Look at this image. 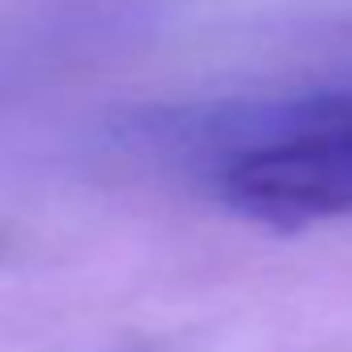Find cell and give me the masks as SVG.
I'll return each mask as SVG.
<instances>
[{"mask_svg": "<svg viewBox=\"0 0 352 352\" xmlns=\"http://www.w3.org/2000/svg\"><path fill=\"white\" fill-rule=\"evenodd\" d=\"M216 133L212 187L236 216L270 228L352 216V91L270 100Z\"/></svg>", "mask_w": 352, "mask_h": 352, "instance_id": "obj_1", "label": "cell"}]
</instances>
